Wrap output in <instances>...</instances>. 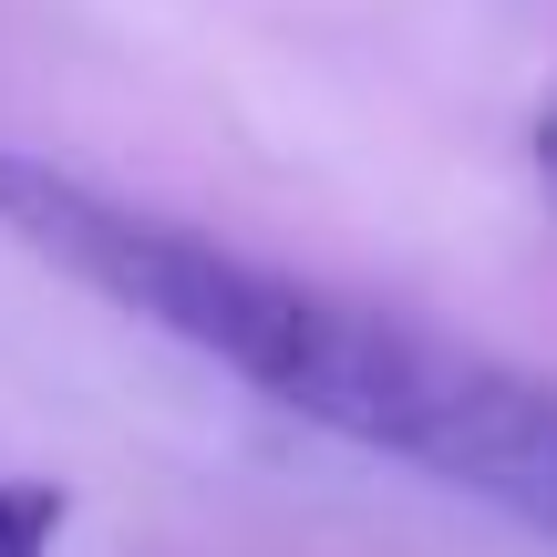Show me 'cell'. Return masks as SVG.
Here are the masks:
<instances>
[{
  "label": "cell",
  "instance_id": "1",
  "mask_svg": "<svg viewBox=\"0 0 557 557\" xmlns=\"http://www.w3.org/2000/svg\"><path fill=\"white\" fill-rule=\"evenodd\" d=\"M0 238H21L32 259H52L62 278H83L114 310L176 331L186 351L238 372L248 393L289 403L299 423L361 444L372 382L393 372L403 310L341 299V289H320L299 269H269L248 248L207 238V227L156 218V207L114 197V186L73 176L52 156H11V145H0Z\"/></svg>",
  "mask_w": 557,
  "mask_h": 557
},
{
  "label": "cell",
  "instance_id": "2",
  "mask_svg": "<svg viewBox=\"0 0 557 557\" xmlns=\"http://www.w3.org/2000/svg\"><path fill=\"white\" fill-rule=\"evenodd\" d=\"M403 465H423V475L506 506L517 527L557 537V382L444 341V372L423 393V423H413V455Z\"/></svg>",
  "mask_w": 557,
  "mask_h": 557
},
{
  "label": "cell",
  "instance_id": "3",
  "mask_svg": "<svg viewBox=\"0 0 557 557\" xmlns=\"http://www.w3.org/2000/svg\"><path fill=\"white\" fill-rule=\"evenodd\" d=\"M52 537H62V485L0 475V557H52Z\"/></svg>",
  "mask_w": 557,
  "mask_h": 557
},
{
  "label": "cell",
  "instance_id": "4",
  "mask_svg": "<svg viewBox=\"0 0 557 557\" xmlns=\"http://www.w3.org/2000/svg\"><path fill=\"white\" fill-rule=\"evenodd\" d=\"M537 165H547V186H557V103L537 114Z\"/></svg>",
  "mask_w": 557,
  "mask_h": 557
}]
</instances>
